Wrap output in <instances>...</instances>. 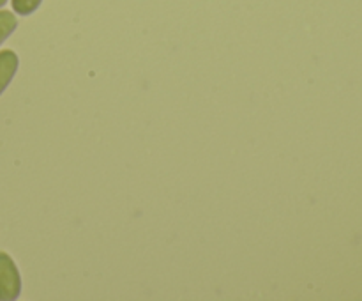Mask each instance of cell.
Returning <instances> with one entry per match:
<instances>
[{
    "label": "cell",
    "instance_id": "6da1fadb",
    "mask_svg": "<svg viewBox=\"0 0 362 301\" xmlns=\"http://www.w3.org/2000/svg\"><path fill=\"white\" fill-rule=\"evenodd\" d=\"M21 276L16 264L6 251H0V301H14L20 297Z\"/></svg>",
    "mask_w": 362,
    "mask_h": 301
},
{
    "label": "cell",
    "instance_id": "7a4b0ae2",
    "mask_svg": "<svg viewBox=\"0 0 362 301\" xmlns=\"http://www.w3.org/2000/svg\"><path fill=\"white\" fill-rule=\"evenodd\" d=\"M18 66H20V60H18V55L13 50H2L0 52V96L9 87L11 80L16 74Z\"/></svg>",
    "mask_w": 362,
    "mask_h": 301
},
{
    "label": "cell",
    "instance_id": "3957f363",
    "mask_svg": "<svg viewBox=\"0 0 362 301\" xmlns=\"http://www.w3.org/2000/svg\"><path fill=\"white\" fill-rule=\"evenodd\" d=\"M18 20L11 11L0 9V45L16 30Z\"/></svg>",
    "mask_w": 362,
    "mask_h": 301
},
{
    "label": "cell",
    "instance_id": "277c9868",
    "mask_svg": "<svg viewBox=\"0 0 362 301\" xmlns=\"http://www.w3.org/2000/svg\"><path fill=\"white\" fill-rule=\"evenodd\" d=\"M41 2L42 0H11L14 13L20 14V16H28V14L35 13Z\"/></svg>",
    "mask_w": 362,
    "mask_h": 301
},
{
    "label": "cell",
    "instance_id": "5b68a950",
    "mask_svg": "<svg viewBox=\"0 0 362 301\" xmlns=\"http://www.w3.org/2000/svg\"><path fill=\"white\" fill-rule=\"evenodd\" d=\"M7 4V0H0V7H4Z\"/></svg>",
    "mask_w": 362,
    "mask_h": 301
}]
</instances>
